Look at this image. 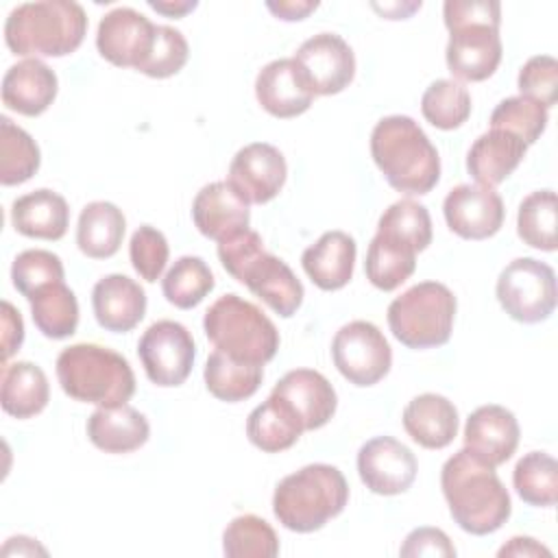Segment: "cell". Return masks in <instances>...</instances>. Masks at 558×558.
Returning a JSON list of instances; mask_svg holds the SVG:
<instances>
[{"instance_id":"cell-53","label":"cell","mask_w":558,"mask_h":558,"mask_svg":"<svg viewBox=\"0 0 558 558\" xmlns=\"http://www.w3.org/2000/svg\"><path fill=\"white\" fill-rule=\"evenodd\" d=\"M148 7L153 9V11H157V13H161V15H166V17H183L185 13H190V11H194L196 7H198V2H190V0H179V2H155V0H148Z\"/></svg>"},{"instance_id":"cell-20","label":"cell","mask_w":558,"mask_h":558,"mask_svg":"<svg viewBox=\"0 0 558 558\" xmlns=\"http://www.w3.org/2000/svg\"><path fill=\"white\" fill-rule=\"evenodd\" d=\"M194 227L209 240L222 242L248 229V203L229 185V181H214L198 190L192 203Z\"/></svg>"},{"instance_id":"cell-4","label":"cell","mask_w":558,"mask_h":558,"mask_svg":"<svg viewBox=\"0 0 558 558\" xmlns=\"http://www.w3.org/2000/svg\"><path fill=\"white\" fill-rule=\"evenodd\" d=\"M57 379L70 399L98 408L124 405L135 395V375L129 360L92 342H78L59 353Z\"/></svg>"},{"instance_id":"cell-12","label":"cell","mask_w":558,"mask_h":558,"mask_svg":"<svg viewBox=\"0 0 558 558\" xmlns=\"http://www.w3.org/2000/svg\"><path fill=\"white\" fill-rule=\"evenodd\" d=\"M157 24L131 7L109 11L96 33V48L102 59L118 68L140 70L155 44Z\"/></svg>"},{"instance_id":"cell-9","label":"cell","mask_w":558,"mask_h":558,"mask_svg":"<svg viewBox=\"0 0 558 558\" xmlns=\"http://www.w3.org/2000/svg\"><path fill=\"white\" fill-rule=\"evenodd\" d=\"M331 360L349 384L366 388L388 375L392 366V349L377 325L368 320H351L336 331Z\"/></svg>"},{"instance_id":"cell-35","label":"cell","mask_w":558,"mask_h":558,"mask_svg":"<svg viewBox=\"0 0 558 558\" xmlns=\"http://www.w3.org/2000/svg\"><path fill=\"white\" fill-rule=\"evenodd\" d=\"M41 163L35 140L7 116H0V183L20 185L28 181Z\"/></svg>"},{"instance_id":"cell-32","label":"cell","mask_w":558,"mask_h":558,"mask_svg":"<svg viewBox=\"0 0 558 558\" xmlns=\"http://www.w3.org/2000/svg\"><path fill=\"white\" fill-rule=\"evenodd\" d=\"M416 268V251L399 240L384 233H375L368 244L364 272L366 279L384 292L397 290L403 281L412 277Z\"/></svg>"},{"instance_id":"cell-19","label":"cell","mask_w":558,"mask_h":558,"mask_svg":"<svg viewBox=\"0 0 558 558\" xmlns=\"http://www.w3.org/2000/svg\"><path fill=\"white\" fill-rule=\"evenodd\" d=\"M255 96L264 111L281 120L305 113L314 102V92L294 59L266 63L255 78Z\"/></svg>"},{"instance_id":"cell-13","label":"cell","mask_w":558,"mask_h":558,"mask_svg":"<svg viewBox=\"0 0 558 558\" xmlns=\"http://www.w3.org/2000/svg\"><path fill=\"white\" fill-rule=\"evenodd\" d=\"M286 177L288 163L281 150L266 142H253L235 153L227 181L248 205H264L281 192Z\"/></svg>"},{"instance_id":"cell-8","label":"cell","mask_w":558,"mask_h":558,"mask_svg":"<svg viewBox=\"0 0 558 558\" xmlns=\"http://www.w3.org/2000/svg\"><path fill=\"white\" fill-rule=\"evenodd\" d=\"M495 294L512 320L525 325L547 320L558 301L554 268L534 257H517L499 272Z\"/></svg>"},{"instance_id":"cell-49","label":"cell","mask_w":558,"mask_h":558,"mask_svg":"<svg viewBox=\"0 0 558 558\" xmlns=\"http://www.w3.org/2000/svg\"><path fill=\"white\" fill-rule=\"evenodd\" d=\"M401 556H412V558H418V556H445V558H451L456 556V547L453 543L449 541V536L438 530V527H416L412 530L401 549H399Z\"/></svg>"},{"instance_id":"cell-11","label":"cell","mask_w":558,"mask_h":558,"mask_svg":"<svg viewBox=\"0 0 558 558\" xmlns=\"http://www.w3.org/2000/svg\"><path fill=\"white\" fill-rule=\"evenodd\" d=\"M292 59L314 96L340 94L355 76V54L336 33H318L305 39Z\"/></svg>"},{"instance_id":"cell-16","label":"cell","mask_w":558,"mask_h":558,"mask_svg":"<svg viewBox=\"0 0 558 558\" xmlns=\"http://www.w3.org/2000/svg\"><path fill=\"white\" fill-rule=\"evenodd\" d=\"M504 54L499 26L464 24L449 31L445 61L458 81L480 83L495 74Z\"/></svg>"},{"instance_id":"cell-28","label":"cell","mask_w":558,"mask_h":558,"mask_svg":"<svg viewBox=\"0 0 558 558\" xmlns=\"http://www.w3.org/2000/svg\"><path fill=\"white\" fill-rule=\"evenodd\" d=\"M11 222L17 233L37 240H61L70 225L65 198L52 190H33L11 205Z\"/></svg>"},{"instance_id":"cell-7","label":"cell","mask_w":558,"mask_h":558,"mask_svg":"<svg viewBox=\"0 0 558 558\" xmlns=\"http://www.w3.org/2000/svg\"><path fill=\"white\" fill-rule=\"evenodd\" d=\"M458 301L440 281H421L388 305V327L408 349H434L449 342Z\"/></svg>"},{"instance_id":"cell-50","label":"cell","mask_w":558,"mask_h":558,"mask_svg":"<svg viewBox=\"0 0 558 558\" xmlns=\"http://www.w3.org/2000/svg\"><path fill=\"white\" fill-rule=\"evenodd\" d=\"M22 342H24L22 316L9 301H2V364H7L9 357L15 351H20Z\"/></svg>"},{"instance_id":"cell-37","label":"cell","mask_w":558,"mask_h":558,"mask_svg":"<svg viewBox=\"0 0 558 558\" xmlns=\"http://www.w3.org/2000/svg\"><path fill=\"white\" fill-rule=\"evenodd\" d=\"M556 218H558L556 192L536 190L527 194L519 205L517 233L523 240V244L551 253L558 246Z\"/></svg>"},{"instance_id":"cell-1","label":"cell","mask_w":558,"mask_h":558,"mask_svg":"<svg viewBox=\"0 0 558 558\" xmlns=\"http://www.w3.org/2000/svg\"><path fill=\"white\" fill-rule=\"evenodd\" d=\"M440 488L453 523L473 536L497 532L512 512L510 495L495 466H488L469 449L456 451L442 464Z\"/></svg>"},{"instance_id":"cell-22","label":"cell","mask_w":558,"mask_h":558,"mask_svg":"<svg viewBox=\"0 0 558 558\" xmlns=\"http://www.w3.org/2000/svg\"><path fill=\"white\" fill-rule=\"evenodd\" d=\"M92 307L102 329L126 333L137 327L146 314V292L126 275H105L92 290Z\"/></svg>"},{"instance_id":"cell-31","label":"cell","mask_w":558,"mask_h":558,"mask_svg":"<svg viewBox=\"0 0 558 558\" xmlns=\"http://www.w3.org/2000/svg\"><path fill=\"white\" fill-rule=\"evenodd\" d=\"M50 399L46 373L33 362L2 364V410L15 418H31L39 414Z\"/></svg>"},{"instance_id":"cell-39","label":"cell","mask_w":558,"mask_h":558,"mask_svg":"<svg viewBox=\"0 0 558 558\" xmlns=\"http://www.w3.org/2000/svg\"><path fill=\"white\" fill-rule=\"evenodd\" d=\"M421 113L432 126L453 131L471 116V94L453 78H438L423 92Z\"/></svg>"},{"instance_id":"cell-52","label":"cell","mask_w":558,"mask_h":558,"mask_svg":"<svg viewBox=\"0 0 558 558\" xmlns=\"http://www.w3.org/2000/svg\"><path fill=\"white\" fill-rule=\"evenodd\" d=\"M499 556H551L547 547H543L536 538L532 536H512L501 549Z\"/></svg>"},{"instance_id":"cell-18","label":"cell","mask_w":558,"mask_h":558,"mask_svg":"<svg viewBox=\"0 0 558 558\" xmlns=\"http://www.w3.org/2000/svg\"><path fill=\"white\" fill-rule=\"evenodd\" d=\"M275 314L290 318L303 303L305 290L292 268L277 255L262 248L235 277Z\"/></svg>"},{"instance_id":"cell-34","label":"cell","mask_w":558,"mask_h":558,"mask_svg":"<svg viewBox=\"0 0 558 558\" xmlns=\"http://www.w3.org/2000/svg\"><path fill=\"white\" fill-rule=\"evenodd\" d=\"M205 386L207 390L227 403H238L257 392L264 379V366L238 362L220 351H214L207 357L205 371Z\"/></svg>"},{"instance_id":"cell-40","label":"cell","mask_w":558,"mask_h":558,"mask_svg":"<svg viewBox=\"0 0 558 558\" xmlns=\"http://www.w3.org/2000/svg\"><path fill=\"white\" fill-rule=\"evenodd\" d=\"M222 551L229 558H275L279 538L262 517L240 514L222 532Z\"/></svg>"},{"instance_id":"cell-51","label":"cell","mask_w":558,"mask_h":558,"mask_svg":"<svg viewBox=\"0 0 558 558\" xmlns=\"http://www.w3.org/2000/svg\"><path fill=\"white\" fill-rule=\"evenodd\" d=\"M266 9L283 22H299V20H305L312 11H316L318 2L316 0H279V2H266Z\"/></svg>"},{"instance_id":"cell-21","label":"cell","mask_w":558,"mask_h":558,"mask_svg":"<svg viewBox=\"0 0 558 558\" xmlns=\"http://www.w3.org/2000/svg\"><path fill=\"white\" fill-rule=\"evenodd\" d=\"M272 392L290 403V408L303 421L305 432L327 425L336 414V390L329 384V379L314 368L288 371L275 384Z\"/></svg>"},{"instance_id":"cell-5","label":"cell","mask_w":558,"mask_h":558,"mask_svg":"<svg viewBox=\"0 0 558 558\" xmlns=\"http://www.w3.org/2000/svg\"><path fill=\"white\" fill-rule=\"evenodd\" d=\"M349 501V484L331 464H307L286 475L272 495L277 521L292 532L310 534L338 517Z\"/></svg>"},{"instance_id":"cell-26","label":"cell","mask_w":558,"mask_h":558,"mask_svg":"<svg viewBox=\"0 0 558 558\" xmlns=\"http://www.w3.org/2000/svg\"><path fill=\"white\" fill-rule=\"evenodd\" d=\"M456 405L436 392L414 397L403 410V427L408 436L425 449H445L458 436Z\"/></svg>"},{"instance_id":"cell-54","label":"cell","mask_w":558,"mask_h":558,"mask_svg":"<svg viewBox=\"0 0 558 558\" xmlns=\"http://www.w3.org/2000/svg\"><path fill=\"white\" fill-rule=\"evenodd\" d=\"M373 9L375 11H379L384 17H388V20H405V17H410L416 9H421V2H408V4H399V2H395V4H373Z\"/></svg>"},{"instance_id":"cell-30","label":"cell","mask_w":558,"mask_h":558,"mask_svg":"<svg viewBox=\"0 0 558 558\" xmlns=\"http://www.w3.org/2000/svg\"><path fill=\"white\" fill-rule=\"evenodd\" d=\"M126 218L122 209L109 201H94L81 209L76 225V244L92 259L113 257L122 244Z\"/></svg>"},{"instance_id":"cell-33","label":"cell","mask_w":558,"mask_h":558,"mask_svg":"<svg viewBox=\"0 0 558 558\" xmlns=\"http://www.w3.org/2000/svg\"><path fill=\"white\" fill-rule=\"evenodd\" d=\"M31 316L35 327L52 340L70 338L78 327V301L65 281L39 288L31 299Z\"/></svg>"},{"instance_id":"cell-45","label":"cell","mask_w":558,"mask_h":558,"mask_svg":"<svg viewBox=\"0 0 558 558\" xmlns=\"http://www.w3.org/2000/svg\"><path fill=\"white\" fill-rule=\"evenodd\" d=\"M168 255H170L168 240L159 229H155L150 225H142L131 235L129 257H131V264H133L135 272L144 281L153 283L161 277V272L168 264Z\"/></svg>"},{"instance_id":"cell-23","label":"cell","mask_w":558,"mask_h":558,"mask_svg":"<svg viewBox=\"0 0 558 558\" xmlns=\"http://www.w3.org/2000/svg\"><path fill=\"white\" fill-rule=\"evenodd\" d=\"M57 74L39 59H24L11 65L2 78V102L15 113L41 116L57 98Z\"/></svg>"},{"instance_id":"cell-17","label":"cell","mask_w":558,"mask_h":558,"mask_svg":"<svg viewBox=\"0 0 558 558\" xmlns=\"http://www.w3.org/2000/svg\"><path fill=\"white\" fill-rule=\"evenodd\" d=\"M517 416L497 403L480 405L464 423V449L488 466H499L512 458L519 447Z\"/></svg>"},{"instance_id":"cell-2","label":"cell","mask_w":558,"mask_h":558,"mask_svg":"<svg viewBox=\"0 0 558 558\" xmlns=\"http://www.w3.org/2000/svg\"><path fill=\"white\" fill-rule=\"evenodd\" d=\"M371 157L390 187L408 196L432 192L440 179V157L410 116H386L371 133Z\"/></svg>"},{"instance_id":"cell-36","label":"cell","mask_w":558,"mask_h":558,"mask_svg":"<svg viewBox=\"0 0 558 558\" xmlns=\"http://www.w3.org/2000/svg\"><path fill=\"white\" fill-rule=\"evenodd\" d=\"M512 484L525 504L551 508L558 499V462L545 451H530L517 462Z\"/></svg>"},{"instance_id":"cell-42","label":"cell","mask_w":558,"mask_h":558,"mask_svg":"<svg viewBox=\"0 0 558 558\" xmlns=\"http://www.w3.org/2000/svg\"><path fill=\"white\" fill-rule=\"evenodd\" d=\"M549 109L525 96L504 98L490 113V129L517 135L525 146L534 144L547 129Z\"/></svg>"},{"instance_id":"cell-47","label":"cell","mask_w":558,"mask_h":558,"mask_svg":"<svg viewBox=\"0 0 558 558\" xmlns=\"http://www.w3.org/2000/svg\"><path fill=\"white\" fill-rule=\"evenodd\" d=\"M447 31L464 24H501V4L495 0H447L442 4Z\"/></svg>"},{"instance_id":"cell-27","label":"cell","mask_w":558,"mask_h":558,"mask_svg":"<svg viewBox=\"0 0 558 558\" xmlns=\"http://www.w3.org/2000/svg\"><path fill=\"white\" fill-rule=\"evenodd\" d=\"M150 436L146 416L133 405L98 408L87 418V438L105 453H129L140 449Z\"/></svg>"},{"instance_id":"cell-10","label":"cell","mask_w":558,"mask_h":558,"mask_svg":"<svg viewBox=\"0 0 558 558\" xmlns=\"http://www.w3.org/2000/svg\"><path fill=\"white\" fill-rule=\"evenodd\" d=\"M146 377L161 388L181 386L194 366L196 347L192 333L177 320L153 323L137 342Z\"/></svg>"},{"instance_id":"cell-29","label":"cell","mask_w":558,"mask_h":558,"mask_svg":"<svg viewBox=\"0 0 558 558\" xmlns=\"http://www.w3.org/2000/svg\"><path fill=\"white\" fill-rule=\"evenodd\" d=\"M303 432L305 427L299 414L290 408L288 401H283L275 392H270V397L259 403L246 418L248 440L266 453H279L290 449Z\"/></svg>"},{"instance_id":"cell-44","label":"cell","mask_w":558,"mask_h":558,"mask_svg":"<svg viewBox=\"0 0 558 558\" xmlns=\"http://www.w3.org/2000/svg\"><path fill=\"white\" fill-rule=\"evenodd\" d=\"M187 57H190V46L183 33L172 26L159 24L155 33L153 50L137 72L150 78H168L187 63Z\"/></svg>"},{"instance_id":"cell-41","label":"cell","mask_w":558,"mask_h":558,"mask_svg":"<svg viewBox=\"0 0 558 558\" xmlns=\"http://www.w3.org/2000/svg\"><path fill=\"white\" fill-rule=\"evenodd\" d=\"M377 233H384L392 240H399L412 246L416 253L425 251L432 244V218L425 205L401 198L392 203L377 222Z\"/></svg>"},{"instance_id":"cell-48","label":"cell","mask_w":558,"mask_h":558,"mask_svg":"<svg viewBox=\"0 0 558 558\" xmlns=\"http://www.w3.org/2000/svg\"><path fill=\"white\" fill-rule=\"evenodd\" d=\"M264 248L262 235L253 229H244L222 242H218V259L222 268L235 279L240 270Z\"/></svg>"},{"instance_id":"cell-46","label":"cell","mask_w":558,"mask_h":558,"mask_svg":"<svg viewBox=\"0 0 558 558\" xmlns=\"http://www.w3.org/2000/svg\"><path fill=\"white\" fill-rule=\"evenodd\" d=\"M519 96L532 98L551 109L558 98V61L549 54L530 57L519 70Z\"/></svg>"},{"instance_id":"cell-3","label":"cell","mask_w":558,"mask_h":558,"mask_svg":"<svg viewBox=\"0 0 558 558\" xmlns=\"http://www.w3.org/2000/svg\"><path fill=\"white\" fill-rule=\"evenodd\" d=\"M87 13L72 0H41L17 4L4 22V41L13 54L65 57L85 39Z\"/></svg>"},{"instance_id":"cell-43","label":"cell","mask_w":558,"mask_h":558,"mask_svg":"<svg viewBox=\"0 0 558 558\" xmlns=\"http://www.w3.org/2000/svg\"><path fill=\"white\" fill-rule=\"evenodd\" d=\"M63 264L61 257L52 251L44 248H28L17 253L11 266L13 288L28 301L39 288L63 281Z\"/></svg>"},{"instance_id":"cell-24","label":"cell","mask_w":558,"mask_h":558,"mask_svg":"<svg viewBox=\"0 0 558 558\" xmlns=\"http://www.w3.org/2000/svg\"><path fill=\"white\" fill-rule=\"evenodd\" d=\"M357 246L344 231H327L301 255V264L312 283L325 292L344 288L353 277Z\"/></svg>"},{"instance_id":"cell-25","label":"cell","mask_w":558,"mask_h":558,"mask_svg":"<svg viewBox=\"0 0 558 558\" xmlns=\"http://www.w3.org/2000/svg\"><path fill=\"white\" fill-rule=\"evenodd\" d=\"M527 146L512 133L488 129L466 153V170L477 185L495 187L504 183L523 161Z\"/></svg>"},{"instance_id":"cell-38","label":"cell","mask_w":558,"mask_h":558,"mask_svg":"<svg viewBox=\"0 0 558 558\" xmlns=\"http://www.w3.org/2000/svg\"><path fill=\"white\" fill-rule=\"evenodd\" d=\"M216 281L209 266L196 255L179 257L161 281V290L168 303L179 310L196 307L211 290Z\"/></svg>"},{"instance_id":"cell-15","label":"cell","mask_w":558,"mask_h":558,"mask_svg":"<svg viewBox=\"0 0 558 558\" xmlns=\"http://www.w3.org/2000/svg\"><path fill=\"white\" fill-rule=\"evenodd\" d=\"M442 214L456 235L464 240H486L501 229L506 209L495 187L462 183L445 196Z\"/></svg>"},{"instance_id":"cell-6","label":"cell","mask_w":558,"mask_h":558,"mask_svg":"<svg viewBox=\"0 0 558 558\" xmlns=\"http://www.w3.org/2000/svg\"><path fill=\"white\" fill-rule=\"evenodd\" d=\"M203 329L216 351L238 362L264 366L279 349L275 323L238 294H225L214 301L205 312Z\"/></svg>"},{"instance_id":"cell-14","label":"cell","mask_w":558,"mask_h":558,"mask_svg":"<svg viewBox=\"0 0 558 558\" xmlns=\"http://www.w3.org/2000/svg\"><path fill=\"white\" fill-rule=\"evenodd\" d=\"M414 453L392 436H375L357 451V473L375 495L405 493L416 480Z\"/></svg>"}]
</instances>
